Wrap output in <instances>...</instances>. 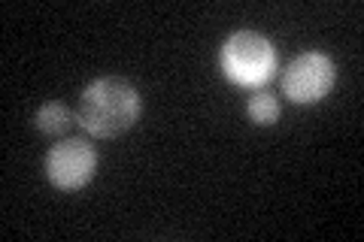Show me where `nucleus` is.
Returning a JSON list of instances; mask_svg holds the SVG:
<instances>
[{
	"mask_svg": "<svg viewBox=\"0 0 364 242\" xmlns=\"http://www.w3.org/2000/svg\"><path fill=\"white\" fill-rule=\"evenodd\" d=\"M222 70L231 82L243 88L264 85L277 73V52L261 33L237 31L222 45Z\"/></svg>",
	"mask_w": 364,
	"mask_h": 242,
	"instance_id": "f03ea898",
	"label": "nucleus"
},
{
	"mask_svg": "<svg viewBox=\"0 0 364 242\" xmlns=\"http://www.w3.org/2000/svg\"><path fill=\"white\" fill-rule=\"evenodd\" d=\"M97 170V155L85 140H64L52 145L46 155V176L55 188L61 191H79L95 179Z\"/></svg>",
	"mask_w": 364,
	"mask_h": 242,
	"instance_id": "20e7f679",
	"label": "nucleus"
},
{
	"mask_svg": "<svg viewBox=\"0 0 364 242\" xmlns=\"http://www.w3.org/2000/svg\"><path fill=\"white\" fill-rule=\"evenodd\" d=\"M246 112H249V119H252L255 124L267 128V124H273L279 119V100L273 94H267V91H258V94L249 97Z\"/></svg>",
	"mask_w": 364,
	"mask_h": 242,
	"instance_id": "423d86ee",
	"label": "nucleus"
},
{
	"mask_svg": "<svg viewBox=\"0 0 364 242\" xmlns=\"http://www.w3.org/2000/svg\"><path fill=\"white\" fill-rule=\"evenodd\" d=\"M337 67L322 52H304L282 73V94L291 103H318L331 94Z\"/></svg>",
	"mask_w": 364,
	"mask_h": 242,
	"instance_id": "7ed1b4c3",
	"label": "nucleus"
},
{
	"mask_svg": "<svg viewBox=\"0 0 364 242\" xmlns=\"http://www.w3.org/2000/svg\"><path fill=\"white\" fill-rule=\"evenodd\" d=\"M140 119V94L119 76L95 79L79 100V124L97 140H112Z\"/></svg>",
	"mask_w": 364,
	"mask_h": 242,
	"instance_id": "f257e3e1",
	"label": "nucleus"
},
{
	"mask_svg": "<svg viewBox=\"0 0 364 242\" xmlns=\"http://www.w3.org/2000/svg\"><path fill=\"white\" fill-rule=\"evenodd\" d=\"M33 124H37V131L46 133V136H64L67 131H70V124H73V112L67 109L64 103L52 100V103H43V106L37 109Z\"/></svg>",
	"mask_w": 364,
	"mask_h": 242,
	"instance_id": "39448f33",
	"label": "nucleus"
}]
</instances>
